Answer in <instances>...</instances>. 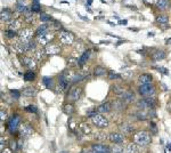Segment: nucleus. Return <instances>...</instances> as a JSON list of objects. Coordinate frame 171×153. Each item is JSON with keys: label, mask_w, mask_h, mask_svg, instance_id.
Listing matches in <instances>:
<instances>
[{"label": "nucleus", "mask_w": 171, "mask_h": 153, "mask_svg": "<svg viewBox=\"0 0 171 153\" xmlns=\"http://www.w3.org/2000/svg\"><path fill=\"white\" fill-rule=\"evenodd\" d=\"M101 43H106V45H108L110 41H101Z\"/></svg>", "instance_id": "nucleus-55"}, {"label": "nucleus", "mask_w": 171, "mask_h": 153, "mask_svg": "<svg viewBox=\"0 0 171 153\" xmlns=\"http://www.w3.org/2000/svg\"><path fill=\"white\" fill-rule=\"evenodd\" d=\"M39 20L41 21V22H43V23H47V22L53 21L54 18L49 14H47V13H45V12H41V13H40V18Z\"/></svg>", "instance_id": "nucleus-31"}, {"label": "nucleus", "mask_w": 171, "mask_h": 153, "mask_svg": "<svg viewBox=\"0 0 171 153\" xmlns=\"http://www.w3.org/2000/svg\"><path fill=\"white\" fill-rule=\"evenodd\" d=\"M22 23H21V21L18 20V18H13L12 21H9L8 22V25H7V29H9V30H13V31H18V30H22Z\"/></svg>", "instance_id": "nucleus-14"}, {"label": "nucleus", "mask_w": 171, "mask_h": 153, "mask_svg": "<svg viewBox=\"0 0 171 153\" xmlns=\"http://www.w3.org/2000/svg\"><path fill=\"white\" fill-rule=\"evenodd\" d=\"M92 151L95 153H111L110 147L106 145H102V144H94Z\"/></svg>", "instance_id": "nucleus-17"}, {"label": "nucleus", "mask_w": 171, "mask_h": 153, "mask_svg": "<svg viewBox=\"0 0 171 153\" xmlns=\"http://www.w3.org/2000/svg\"><path fill=\"white\" fill-rule=\"evenodd\" d=\"M24 80L27 81V82H30V81H33L34 79H36V73L32 71V70H30L29 72H27L25 74H24Z\"/></svg>", "instance_id": "nucleus-30"}, {"label": "nucleus", "mask_w": 171, "mask_h": 153, "mask_svg": "<svg viewBox=\"0 0 171 153\" xmlns=\"http://www.w3.org/2000/svg\"><path fill=\"white\" fill-rule=\"evenodd\" d=\"M89 153H95V152H94V151H92V152H89Z\"/></svg>", "instance_id": "nucleus-57"}, {"label": "nucleus", "mask_w": 171, "mask_h": 153, "mask_svg": "<svg viewBox=\"0 0 171 153\" xmlns=\"http://www.w3.org/2000/svg\"><path fill=\"white\" fill-rule=\"evenodd\" d=\"M23 95L24 96H27V97H33L37 95V89L32 86H29V87H25L23 89Z\"/></svg>", "instance_id": "nucleus-21"}, {"label": "nucleus", "mask_w": 171, "mask_h": 153, "mask_svg": "<svg viewBox=\"0 0 171 153\" xmlns=\"http://www.w3.org/2000/svg\"><path fill=\"white\" fill-rule=\"evenodd\" d=\"M20 134L22 137H30L33 134V128L29 125H23L20 128Z\"/></svg>", "instance_id": "nucleus-15"}, {"label": "nucleus", "mask_w": 171, "mask_h": 153, "mask_svg": "<svg viewBox=\"0 0 171 153\" xmlns=\"http://www.w3.org/2000/svg\"><path fill=\"white\" fill-rule=\"evenodd\" d=\"M45 50H46V55L54 56V55H57V54L61 52V48H59L58 45L48 43L47 46H45Z\"/></svg>", "instance_id": "nucleus-10"}, {"label": "nucleus", "mask_w": 171, "mask_h": 153, "mask_svg": "<svg viewBox=\"0 0 171 153\" xmlns=\"http://www.w3.org/2000/svg\"><path fill=\"white\" fill-rule=\"evenodd\" d=\"M138 93L143 96V97H152L155 94V87L152 84L147 85H140L138 87Z\"/></svg>", "instance_id": "nucleus-4"}, {"label": "nucleus", "mask_w": 171, "mask_h": 153, "mask_svg": "<svg viewBox=\"0 0 171 153\" xmlns=\"http://www.w3.org/2000/svg\"><path fill=\"white\" fill-rule=\"evenodd\" d=\"M10 149H12L13 151H16V150H17V143H16L15 140H12V142H10Z\"/></svg>", "instance_id": "nucleus-44"}, {"label": "nucleus", "mask_w": 171, "mask_h": 153, "mask_svg": "<svg viewBox=\"0 0 171 153\" xmlns=\"http://www.w3.org/2000/svg\"><path fill=\"white\" fill-rule=\"evenodd\" d=\"M80 16V18H82V20H83V21H88V17H84V16H81V15L80 14H78Z\"/></svg>", "instance_id": "nucleus-50"}, {"label": "nucleus", "mask_w": 171, "mask_h": 153, "mask_svg": "<svg viewBox=\"0 0 171 153\" xmlns=\"http://www.w3.org/2000/svg\"><path fill=\"white\" fill-rule=\"evenodd\" d=\"M137 106L140 110H147V109H153L155 106V99L152 97H146L143 99H139L137 102Z\"/></svg>", "instance_id": "nucleus-6"}, {"label": "nucleus", "mask_w": 171, "mask_h": 153, "mask_svg": "<svg viewBox=\"0 0 171 153\" xmlns=\"http://www.w3.org/2000/svg\"><path fill=\"white\" fill-rule=\"evenodd\" d=\"M87 74L88 73H86V72H77V73H74L73 74V78H72V84H75V82H79L81 80H83L86 77H87Z\"/></svg>", "instance_id": "nucleus-23"}, {"label": "nucleus", "mask_w": 171, "mask_h": 153, "mask_svg": "<svg viewBox=\"0 0 171 153\" xmlns=\"http://www.w3.org/2000/svg\"><path fill=\"white\" fill-rule=\"evenodd\" d=\"M64 110H65V113H67V114H72L73 111H74V106L72 104H66L64 106Z\"/></svg>", "instance_id": "nucleus-39"}, {"label": "nucleus", "mask_w": 171, "mask_h": 153, "mask_svg": "<svg viewBox=\"0 0 171 153\" xmlns=\"http://www.w3.org/2000/svg\"><path fill=\"white\" fill-rule=\"evenodd\" d=\"M112 153H124V150L121 146H114L112 150Z\"/></svg>", "instance_id": "nucleus-42"}, {"label": "nucleus", "mask_w": 171, "mask_h": 153, "mask_svg": "<svg viewBox=\"0 0 171 153\" xmlns=\"http://www.w3.org/2000/svg\"><path fill=\"white\" fill-rule=\"evenodd\" d=\"M151 126H152V130H153V133H156L158 130H156V126L154 122H151Z\"/></svg>", "instance_id": "nucleus-47"}, {"label": "nucleus", "mask_w": 171, "mask_h": 153, "mask_svg": "<svg viewBox=\"0 0 171 153\" xmlns=\"http://www.w3.org/2000/svg\"><path fill=\"white\" fill-rule=\"evenodd\" d=\"M80 153H89V152H88L87 150H82V151H81V152H80Z\"/></svg>", "instance_id": "nucleus-54"}, {"label": "nucleus", "mask_w": 171, "mask_h": 153, "mask_svg": "<svg viewBox=\"0 0 171 153\" xmlns=\"http://www.w3.org/2000/svg\"><path fill=\"white\" fill-rule=\"evenodd\" d=\"M21 62H22V65L25 66L27 70H33V69H36V66H37L36 59L32 58V57H29V56H23V57H21Z\"/></svg>", "instance_id": "nucleus-8"}, {"label": "nucleus", "mask_w": 171, "mask_h": 153, "mask_svg": "<svg viewBox=\"0 0 171 153\" xmlns=\"http://www.w3.org/2000/svg\"><path fill=\"white\" fill-rule=\"evenodd\" d=\"M163 58H165V52L164 50H156L153 54V59L154 61H162Z\"/></svg>", "instance_id": "nucleus-28"}, {"label": "nucleus", "mask_w": 171, "mask_h": 153, "mask_svg": "<svg viewBox=\"0 0 171 153\" xmlns=\"http://www.w3.org/2000/svg\"><path fill=\"white\" fill-rule=\"evenodd\" d=\"M144 2H146V3H152V0H144Z\"/></svg>", "instance_id": "nucleus-51"}, {"label": "nucleus", "mask_w": 171, "mask_h": 153, "mask_svg": "<svg viewBox=\"0 0 171 153\" xmlns=\"http://www.w3.org/2000/svg\"><path fill=\"white\" fill-rule=\"evenodd\" d=\"M89 57H90V50H89V49H86V50L82 53V55L78 58V65H79V66H83V65L86 64V62L88 61Z\"/></svg>", "instance_id": "nucleus-20"}, {"label": "nucleus", "mask_w": 171, "mask_h": 153, "mask_svg": "<svg viewBox=\"0 0 171 153\" xmlns=\"http://www.w3.org/2000/svg\"><path fill=\"white\" fill-rule=\"evenodd\" d=\"M13 12L8 8H2L1 12H0V18H1V22H9L12 21L13 18Z\"/></svg>", "instance_id": "nucleus-12"}, {"label": "nucleus", "mask_w": 171, "mask_h": 153, "mask_svg": "<svg viewBox=\"0 0 171 153\" xmlns=\"http://www.w3.org/2000/svg\"><path fill=\"white\" fill-rule=\"evenodd\" d=\"M42 84L45 85L47 88H52L54 85L53 78H50V77H43L42 78Z\"/></svg>", "instance_id": "nucleus-34"}, {"label": "nucleus", "mask_w": 171, "mask_h": 153, "mask_svg": "<svg viewBox=\"0 0 171 153\" xmlns=\"http://www.w3.org/2000/svg\"><path fill=\"white\" fill-rule=\"evenodd\" d=\"M91 3H92V0H88V1H87V5H88V6L91 5Z\"/></svg>", "instance_id": "nucleus-52"}, {"label": "nucleus", "mask_w": 171, "mask_h": 153, "mask_svg": "<svg viewBox=\"0 0 171 153\" xmlns=\"http://www.w3.org/2000/svg\"><path fill=\"white\" fill-rule=\"evenodd\" d=\"M27 112H32V113H37V106H34V105H29V106H27L25 109H24Z\"/></svg>", "instance_id": "nucleus-40"}, {"label": "nucleus", "mask_w": 171, "mask_h": 153, "mask_svg": "<svg viewBox=\"0 0 171 153\" xmlns=\"http://www.w3.org/2000/svg\"><path fill=\"white\" fill-rule=\"evenodd\" d=\"M167 109H168V111H171V102L167 104Z\"/></svg>", "instance_id": "nucleus-49"}, {"label": "nucleus", "mask_w": 171, "mask_h": 153, "mask_svg": "<svg viewBox=\"0 0 171 153\" xmlns=\"http://www.w3.org/2000/svg\"><path fill=\"white\" fill-rule=\"evenodd\" d=\"M0 114H1V120H2V121L7 119V114H6V112H3V110L0 111Z\"/></svg>", "instance_id": "nucleus-45"}, {"label": "nucleus", "mask_w": 171, "mask_h": 153, "mask_svg": "<svg viewBox=\"0 0 171 153\" xmlns=\"http://www.w3.org/2000/svg\"><path fill=\"white\" fill-rule=\"evenodd\" d=\"M54 39V36L52 33L47 32V33H42L36 37V40L38 42L39 46H47L48 43H50V41Z\"/></svg>", "instance_id": "nucleus-7"}, {"label": "nucleus", "mask_w": 171, "mask_h": 153, "mask_svg": "<svg viewBox=\"0 0 171 153\" xmlns=\"http://www.w3.org/2000/svg\"><path fill=\"white\" fill-rule=\"evenodd\" d=\"M158 71H161V72H163V74H169V71L165 69V68H156Z\"/></svg>", "instance_id": "nucleus-46"}, {"label": "nucleus", "mask_w": 171, "mask_h": 153, "mask_svg": "<svg viewBox=\"0 0 171 153\" xmlns=\"http://www.w3.org/2000/svg\"><path fill=\"white\" fill-rule=\"evenodd\" d=\"M31 10L33 13H41V3L39 0H33L31 3Z\"/></svg>", "instance_id": "nucleus-25"}, {"label": "nucleus", "mask_w": 171, "mask_h": 153, "mask_svg": "<svg viewBox=\"0 0 171 153\" xmlns=\"http://www.w3.org/2000/svg\"><path fill=\"white\" fill-rule=\"evenodd\" d=\"M156 22L161 27H163V29H167L168 28V23H169V16L164 14L158 15V17H156Z\"/></svg>", "instance_id": "nucleus-19"}, {"label": "nucleus", "mask_w": 171, "mask_h": 153, "mask_svg": "<svg viewBox=\"0 0 171 153\" xmlns=\"http://www.w3.org/2000/svg\"><path fill=\"white\" fill-rule=\"evenodd\" d=\"M5 36H6L7 38L12 39V38H15V37H18V33H17L16 31L9 30V29H6V31H5Z\"/></svg>", "instance_id": "nucleus-36"}, {"label": "nucleus", "mask_w": 171, "mask_h": 153, "mask_svg": "<svg viewBox=\"0 0 171 153\" xmlns=\"http://www.w3.org/2000/svg\"><path fill=\"white\" fill-rule=\"evenodd\" d=\"M106 69L104 66H102V65H97L95 69H94V74L96 75V77H102V75H104L106 74Z\"/></svg>", "instance_id": "nucleus-24"}, {"label": "nucleus", "mask_w": 171, "mask_h": 153, "mask_svg": "<svg viewBox=\"0 0 171 153\" xmlns=\"http://www.w3.org/2000/svg\"><path fill=\"white\" fill-rule=\"evenodd\" d=\"M33 34H34V32L31 28L22 29L18 32V41H21L22 43H27V42L31 41Z\"/></svg>", "instance_id": "nucleus-3"}, {"label": "nucleus", "mask_w": 171, "mask_h": 153, "mask_svg": "<svg viewBox=\"0 0 171 153\" xmlns=\"http://www.w3.org/2000/svg\"><path fill=\"white\" fill-rule=\"evenodd\" d=\"M120 129H121L123 133H126V134H131L132 131H133V127H132L130 124H127V122L122 124L121 127H120Z\"/></svg>", "instance_id": "nucleus-27"}, {"label": "nucleus", "mask_w": 171, "mask_h": 153, "mask_svg": "<svg viewBox=\"0 0 171 153\" xmlns=\"http://www.w3.org/2000/svg\"><path fill=\"white\" fill-rule=\"evenodd\" d=\"M91 124L97 128H106L108 126V120L106 119L104 115H102L101 113H96L92 117H90Z\"/></svg>", "instance_id": "nucleus-1"}, {"label": "nucleus", "mask_w": 171, "mask_h": 153, "mask_svg": "<svg viewBox=\"0 0 171 153\" xmlns=\"http://www.w3.org/2000/svg\"><path fill=\"white\" fill-rule=\"evenodd\" d=\"M121 99L124 102V103H132L135 102L136 96H135V93L131 90H126L122 95H121Z\"/></svg>", "instance_id": "nucleus-13"}, {"label": "nucleus", "mask_w": 171, "mask_h": 153, "mask_svg": "<svg viewBox=\"0 0 171 153\" xmlns=\"http://www.w3.org/2000/svg\"><path fill=\"white\" fill-rule=\"evenodd\" d=\"M10 94H12V96H13L14 99H18L20 96H21V93H20L18 90H10Z\"/></svg>", "instance_id": "nucleus-41"}, {"label": "nucleus", "mask_w": 171, "mask_h": 153, "mask_svg": "<svg viewBox=\"0 0 171 153\" xmlns=\"http://www.w3.org/2000/svg\"><path fill=\"white\" fill-rule=\"evenodd\" d=\"M24 21L27 23H33V12L31 9H29L24 13Z\"/></svg>", "instance_id": "nucleus-32"}, {"label": "nucleus", "mask_w": 171, "mask_h": 153, "mask_svg": "<svg viewBox=\"0 0 171 153\" xmlns=\"http://www.w3.org/2000/svg\"><path fill=\"white\" fill-rule=\"evenodd\" d=\"M127 22H128L127 20H120L119 21V24H127Z\"/></svg>", "instance_id": "nucleus-48"}, {"label": "nucleus", "mask_w": 171, "mask_h": 153, "mask_svg": "<svg viewBox=\"0 0 171 153\" xmlns=\"http://www.w3.org/2000/svg\"><path fill=\"white\" fill-rule=\"evenodd\" d=\"M135 142L140 145V146H145L147 144H149L151 142V136L147 131H138L136 135H135Z\"/></svg>", "instance_id": "nucleus-5"}, {"label": "nucleus", "mask_w": 171, "mask_h": 153, "mask_svg": "<svg viewBox=\"0 0 171 153\" xmlns=\"http://www.w3.org/2000/svg\"><path fill=\"white\" fill-rule=\"evenodd\" d=\"M27 10H29L27 6H24V5H21V3H16V12L17 13H21V14H24Z\"/></svg>", "instance_id": "nucleus-37"}, {"label": "nucleus", "mask_w": 171, "mask_h": 153, "mask_svg": "<svg viewBox=\"0 0 171 153\" xmlns=\"http://www.w3.org/2000/svg\"><path fill=\"white\" fill-rule=\"evenodd\" d=\"M153 36H154V32H149L148 33V37H153Z\"/></svg>", "instance_id": "nucleus-53"}, {"label": "nucleus", "mask_w": 171, "mask_h": 153, "mask_svg": "<svg viewBox=\"0 0 171 153\" xmlns=\"http://www.w3.org/2000/svg\"><path fill=\"white\" fill-rule=\"evenodd\" d=\"M108 139H110L112 143L120 144V143H122V142L124 140V136H123L122 134H120V133H112V134H110Z\"/></svg>", "instance_id": "nucleus-16"}, {"label": "nucleus", "mask_w": 171, "mask_h": 153, "mask_svg": "<svg viewBox=\"0 0 171 153\" xmlns=\"http://www.w3.org/2000/svg\"><path fill=\"white\" fill-rule=\"evenodd\" d=\"M81 93H82V89L79 87H74L70 90L68 95H67V101H71V102H77L81 96Z\"/></svg>", "instance_id": "nucleus-9"}, {"label": "nucleus", "mask_w": 171, "mask_h": 153, "mask_svg": "<svg viewBox=\"0 0 171 153\" xmlns=\"http://www.w3.org/2000/svg\"><path fill=\"white\" fill-rule=\"evenodd\" d=\"M18 127H20V117L14 115L8 122V129H9L10 133H15L18 129Z\"/></svg>", "instance_id": "nucleus-11"}, {"label": "nucleus", "mask_w": 171, "mask_h": 153, "mask_svg": "<svg viewBox=\"0 0 171 153\" xmlns=\"http://www.w3.org/2000/svg\"><path fill=\"white\" fill-rule=\"evenodd\" d=\"M108 78H110L111 80H113V79H120L121 77H120V74H117V73H114V72H110V73H108Z\"/></svg>", "instance_id": "nucleus-43"}, {"label": "nucleus", "mask_w": 171, "mask_h": 153, "mask_svg": "<svg viewBox=\"0 0 171 153\" xmlns=\"http://www.w3.org/2000/svg\"><path fill=\"white\" fill-rule=\"evenodd\" d=\"M152 80H153V77L151 74H147V73H144V74H140L138 77V84L139 85H147V84H152Z\"/></svg>", "instance_id": "nucleus-18"}, {"label": "nucleus", "mask_w": 171, "mask_h": 153, "mask_svg": "<svg viewBox=\"0 0 171 153\" xmlns=\"http://www.w3.org/2000/svg\"><path fill=\"white\" fill-rule=\"evenodd\" d=\"M168 5H169V0H158L156 1V6L160 10H165Z\"/></svg>", "instance_id": "nucleus-29"}, {"label": "nucleus", "mask_w": 171, "mask_h": 153, "mask_svg": "<svg viewBox=\"0 0 171 153\" xmlns=\"http://www.w3.org/2000/svg\"><path fill=\"white\" fill-rule=\"evenodd\" d=\"M49 31V24H47V23H43V24H41L38 27L37 29V36H39V34H42V33H47Z\"/></svg>", "instance_id": "nucleus-26"}, {"label": "nucleus", "mask_w": 171, "mask_h": 153, "mask_svg": "<svg viewBox=\"0 0 171 153\" xmlns=\"http://www.w3.org/2000/svg\"><path fill=\"white\" fill-rule=\"evenodd\" d=\"M111 110H112V106H111V104H110L108 102L102 103V104L97 108V112H98V113H108Z\"/></svg>", "instance_id": "nucleus-22"}, {"label": "nucleus", "mask_w": 171, "mask_h": 153, "mask_svg": "<svg viewBox=\"0 0 171 153\" xmlns=\"http://www.w3.org/2000/svg\"><path fill=\"white\" fill-rule=\"evenodd\" d=\"M126 152L127 153H139V150H138V146L136 144H129L126 149Z\"/></svg>", "instance_id": "nucleus-35"}, {"label": "nucleus", "mask_w": 171, "mask_h": 153, "mask_svg": "<svg viewBox=\"0 0 171 153\" xmlns=\"http://www.w3.org/2000/svg\"><path fill=\"white\" fill-rule=\"evenodd\" d=\"M112 90H113V93H115L117 95H122L126 90H124V88L122 87V86H120V85H114V86H112Z\"/></svg>", "instance_id": "nucleus-33"}, {"label": "nucleus", "mask_w": 171, "mask_h": 153, "mask_svg": "<svg viewBox=\"0 0 171 153\" xmlns=\"http://www.w3.org/2000/svg\"><path fill=\"white\" fill-rule=\"evenodd\" d=\"M59 153H68L67 151H62V152H59Z\"/></svg>", "instance_id": "nucleus-56"}, {"label": "nucleus", "mask_w": 171, "mask_h": 153, "mask_svg": "<svg viewBox=\"0 0 171 153\" xmlns=\"http://www.w3.org/2000/svg\"><path fill=\"white\" fill-rule=\"evenodd\" d=\"M46 54V50H45V48H40V49H38L36 53H34V55H36V58H38V59H40V58H42L43 57V55Z\"/></svg>", "instance_id": "nucleus-38"}, {"label": "nucleus", "mask_w": 171, "mask_h": 153, "mask_svg": "<svg viewBox=\"0 0 171 153\" xmlns=\"http://www.w3.org/2000/svg\"><path fill=\"white\" fill-rule=\"evenodd\" d=\"M58 39L63 45H72L74 42V34L70 31L66 30H61L58 33Z\"/></svg>", "instance_id": "nucleus-2"}]
</instances>
